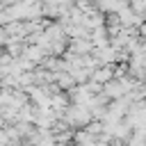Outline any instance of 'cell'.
<instances>
[{
	"instance_id": "6da1fadb",
	"label": "cell",
	"mask_w": 146,
	"mask_h": 146,
	"mask_svg": "<svg viewBox=\"0 0 146 146\" xmlns=\"http://www.w3.org/2000/svg\"><path fill=\"white\" fill-rule=\"evenodd\" d=\"M107 78H110V71H98V75H96V80H98V82H105Z\"/></svg>"
},
{
	"instance_id": "7a4b0ae2",
	"label": "cell",
	"mask_w": 146,
	"mask_h": 146,
	"mask_svg": "<svg viewBox=\"0 0 146 146\" xmlns=\"http://www.w3.org/2000/svg\"><path fill=\"white\" fill-rule=\"evenodd\" d=\"M96 146H107V144H105V141H98V144H96Z\"/></svg>"
},
{
	"instance_id": "3957f363",
	"label": "cell",
	"mask_w": 146,
	"mask_h": 146,
	"mask_svg": "<svg viewBox=\"0 0 146 146\" xmlns=\"http://www.w3.org/2000/svg\"><path fill=\"white\" fill-rule=\"evenodd\" d=\"M11 146H23V144H21V141H16V144H11Z\"/></svg>"
},
{
	"instance_id": "277c9868",
	"label": "cell",
	"mask_w": 146,
	"mask_h": 146,
	"mask_svg": "<svg viewBox=\"0 0 146 146\" xmlns=\"http://www.w3.org/2000/svg\"><path fill=\"white\" fill-rule=\"evenodd\" d=\"M144 146H146V141H144Z\"/></svg>"
}]
</instances>
